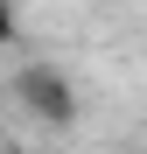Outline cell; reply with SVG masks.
Here are the masks:
<instances>
[{"label": "cell", "mask_w": 147, "mask_h": 154, "mask_svg": "<svg viewBox=\"0 0 147 154\" xmlns=\"http://www.w3.org/2000/svg\"><path fill=\"white\" fill-rule=\"evenodd\" d=\"M14 35V0H0V42Z\"/></svg>", "instance_id": "cell-2"}, {"label": "cell", "mask_w": 147, "mask_h": 154, "mask_svg": "<svg viewBox=\"0 0 147 154\" xmlns=\"http://www.w3.org/2000/svg\"><path fill=\"white\" fill-rule=\"evenodd\" d=\"M14 98H21L42 126H70V119H77V91H70V77L49 70V63H28V70H21V77H14Z\"/></svg>", "instance_id": "cell-1"}]
</instances>
